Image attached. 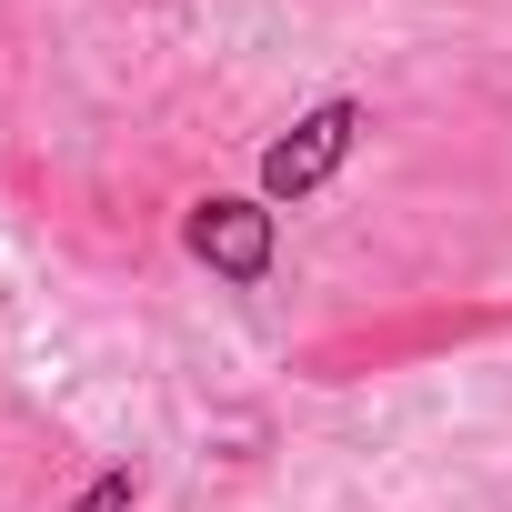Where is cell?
<instances>
[{"mask_svg":"<svg viewBox=\"0 0 512 512\" xmlns=\"http://www.w3.org/2000/svg\"><path fill=\"white\" fill-rule=\"evenodd\" d=\"M352 131H362V111H352V101H322L312 121H292V141H272V161H262V191H272V201H302V191H322V181L342 171Z\"/></svg>","mask_w":512,"mask_h":512,"instance_id":"6da1fadb","label":"cell"},{"mask_svg":"<svg viewBox=\"0 0 512 512\" xmlns=\"http://www.w3.org/2000/svg\"><path fill=\"white\" fill-rule=\"evenodd\" d=\"M191 251L231 282H262L272 272V211L262 201H201L191 211Z\"/></svg>","mask_w":512,"mask_h":512,"instance_id":"7a4b0ae2","label":"cell"},{"mask_svg":"<svg viewBox=\"0 0 512 512\" xmlns=\"http://www.w3.org/2000/svg\"><path fill=\"white\" fill-rule=\"evenodd\" d=\"M71 512H131V472H101V482H91Z\"/></svg>","mask_w":512,"mask_h":512,"instance_id":"3957f363","label":"cell"}]
</instances>
